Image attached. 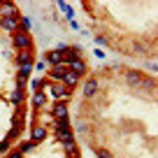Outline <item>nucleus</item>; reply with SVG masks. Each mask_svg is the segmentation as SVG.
Masks as SVG:
<instances>
[{
	"instance_id": "nucleus-1",
	"label": "nucleus",
	"mask_w": 158,
	"mask_h": 158,
	"mask_svg": "<svg viewBox=\"0 0 158 158\" xmlns=\"http://www.w3.org/2000/svg\"><path fill=\"white\" fill-rule=\"evenodd\" d=\"M12 42H14V47H19V49L23 51V49H28V47H30V35L28 33H14Z\"/></svg>"
},
{
	"instance_id": "nucleus-2",
	"label": "nucleus",
	"mask_w": 158,
	"mask_h": 158,
	"mask_svg": "<svg viewBox=\"0 0 158 158\" xmlns=\"http://www.w3.org/2000/svg\"><path fill=\"white\" fill-rule=\"evenodd\" d=\"M65 74H68V65H56V68H51L49 70V79H54V81H63L65 79Z\"/></svg>"
},
{
	"instance_id": "nucleus-3",
	"label": "nucleus",
	"mask_w": 158,
	"mask_h": 158,
	"mask_svg": "<svg viewBox=\"0 0 158 158\" xmlns=\"http://www.w3.org/2000/svg\"><path fill=\"white\" fill-rule=\"evenodd\" d=\"M16 65L19 68H23V65H33V54H30V49H23V51H19L16 54Z\"/></svg>"
},
{
	"instance_id": "nucleus-4",
	"label": "nucleus",
	"mask_w": 158,
	"mask_h": 158,
	"mask_svg": "<svg viewBox=\"0 0 158 158\" xmlns=\"http://www.w3.org/2000/svg\"><path fill=\"white\" fill-rule=\"evenodd\" d=\"M51 116H54L56 121H68V107H65L63 102L54 105V109H51Z\"/></svg>"
},
{
	"instance_id": "nucleus-5",
	"label": "nucleus",
	"mask_w": 158,
	"mask_h": 158,
	"mask_svg": "<svg viewBox=\"0 0 158 158\" xmlns=\"http://www.w3.org/2000/svg\"><path fill=\"white\" fill-rule=\"evenodd\" d=\"M44 60L49 65H54V68H56V65H63V54H60V51H47Z\"/></svg>"
},
{
	"instance_id": "nucleus-6",
	"label": "nucleus",
	"mask_w": 158,
	"mask_h": 158,
	"mask_svg": "<svg viewBox=\"0 0 158 158\" xmlns=\"http://www.w3.org/2000/svg\"><path fill=\"white\" fill-rule=\"evenodd\" d=\"M51 95H54V98H68L70 91L65 89L60 81H56V84H51Z\"/></svg>"
},
{
	"instance_id": "nucleus-7",
	"label": "nucleus",
	"mask_w": 158,
	"mask_h": 158,
	"mask_svg": "<svg viewBox=\"0 0 158 158\" xmlns=\"http://www.w3.org/2000/svg\"><path fill=\"white\" fill-rule=\"evenodd\" d=\"M95 91H98V79H86V84H84V95H86V98H93Z\"/></svg>"
},
{
	"instance_id": "nucleus-8",
	"label": "nucleus",
	"mask_w": 158,
	"mask_h": 158,
	"mask_svg": "<svg viewBox=\"0 0 158 158\" xmlns=\"http://www.w3.org/2000/svg\"><path fill=\"white\" fill-rule=\"evenodd\" d=\"M77 81H79V74H74V72H70V70H68V74H65V79L60 81V84H63L65 89H74Z\"/></svg>"
},
{
	"instance_id": "nucleus-9",
	"label": "nucleus",
	"mask_w": 158,
	"mask_h": 158,
	"mask_svg": "<svg viewBox=\"0 0 158 158\" xmlns=\"http://www.w3.org/2000/svg\"><path fill=\"white\" fill-rule=\"evenodd\" d=\"M30 137H33V142H40L42 137H47V128L44 126H35V128L30 130Z\"/></svg>"
},
{
	"instance_id": "nucleus-10",
	"label": "nucleus",
	"mask_w": 158,
	"mask_h": 158,
	"mask_svg": "<svg viewBox=\"0 0 158 158\" xmlns=\"http://www.w3.org/2000/svg\"><path fill=\"white\" fill-rule=\"evenodd\" d=\"M68 68H72V72L79 74V77L86 72V63H84V60H72V63H68Z\"/></svg>"
},
{
	"instance_id": "nucleus-11",
	"label": "nucleus",
	"mask_w": 158,
	"mask_h": 158,
	"mask_svg": "<svg viewBox=\"0 0 158 158\" xmlns=\"http://www.w3.org/2000/svg\"><path fill=\"white\" fill-rule=\"evenodd\" d=\"M0 23H2V28H5V30H14L16 26H19V21H16V16H2Z\"/></svg>"
},
{
	"instance_id": "nucleus-12",
	"label": "nucleus",
	"mask_w": 158,
	"mask_h": 158,
	"mask_svg": "<svg viewBox=\"0 0 158 158\" xmlns=\"http://www.w3.org/2000/svg\"><path fill=\"white\" fill-rule=\"evenodd\" d=\"M44 102H47V93H44V91H40V93L33 95V105H35V107H42Z\"/></svg>"
},
{
	"instance_id": "nucleus-13",
	"label": "nucleus",
	"mask_w": 158,
	"mask_h": 158,
	"mask_svg": "<svg viewBox=\"0 0 158 158\" xmlns=\"http://www.w3.org/2000/svg\"><path fill=\"white\" fill-rule=\"evenodd\" d=\"M10 100H12V102H21V100H23V89H16L14 93L10 95Z\"/></svg>"
},
{
	"instance_id": "nucleus-14",
	"label": "nucleus",
	"mask_w": 158,
	"mask_h": 158,
	"mask_svg": "<svg viewBox=\"0 0 158 158\" xmlns=\"http://www.w3.org/2000/svg\"><path fill=\"white\" fill-rule=\"evenodd\" d=\"M33 147H35V142H23V144L19 147V151H21V153H26V151H30Z\"/></svg>"
},
{
	"instance_id": "nucleus-15",
	"label": "nucleus",
	"mask_w": 158,
	"mask_h": 158,
	"mask_svg": "<svg viewBox=\"0 0 158 158\" xmlns=\"http://www.w3.org/2000/svg\"><path fill=\"white\" fill-rule=\"evenodd\" d=\"M21 26H23V28H30V19L28 16H21V21H19Z\"/></svg>"
},
{
	"instance_id": "nucleus-16",
	"label": "nucleus",
	"mask_w": 158,
	"mask_h": 158,
	"mask_svg": "<svg viewBox=\"0 0 158 158\" xmlns=\"http://www.w3.org/2000/svg\"><path fill=\"white\" fill-rule=\"evenodd\" d=\"M98 158H112V156H109V151H105V149H98Z\"/></svg>"
},
{
	"instance_id": "nucleus-17",
	"label": "nucleus",
	"mask_w": 158,
	"mask_h": 158,
	"mask_svg": "<svg viewBox=\"0 0 158 158\" xmlns=\"http://www.w3.org/2000/svg\"><path fill=\"white\" fill-rule=\"evenodd\" d=\"M7 158H23L21 153H12V156H7Z\"/></svg>"
}]
</instances>
